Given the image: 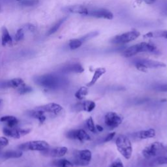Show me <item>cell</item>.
<instances>
[{
    "label": "cell",
    "instance_id": "38",
    "mask_svg": "<svg viewBox=\"0 0 167 167\" xmlns=\"http://www.w3.org/2000/svg\"><path fill=\"white\" fill-rule=\"evenodd\" d=\"M110 167H124V166L120 159H117L111 164Z\"/></svg>",
    "mask_w": 167,
    "mask_h": 167
},
{
    "label": "cell",
    "instance_id": "29",
    "mask_svg": "<svg viewBox=\"0 0 167 167\" xmlns=\"http://www.w3.org/2000/svg\"><path fill=\"white\" fill-rule=\"evenodd\" d=\"M83 42L80 39H73L69 41V47L71 50H76L82 46Z\"/></svg>",
    "mask_w": 167,
    "mask_h": 167
},
{
    "label": "cell",
    "instance_id": "41",
    "mask_svg": "<svg viewBox=\"0 0 167 167\" xmlns=\"http://www.w3.org/2000/svg\"><path fill=\"white\" fill-rule=\"evenodd\" d=\"M24 29L28 30V31H30L31 32H34V31H35V27L33 24H28L26 25V26L24 27Z\"/></svg>",
    "mask_w": 167,
    "mask_h": 167
},
{
    "label": "cell",
    "instance_id": "23",
    "mask_svg": "<svg viewBox=\"0 0 167 167\" xmlns=\"http://www.w3.org/2000/svg\"><path fill=\"white\" fill-rule=\"evenodd\" d=\"M22 155V152L19 150H9L3 153L1 155V157L8 159H15L19 158Z\"/></svg>",
    "mask_w": 167,
    "mask_h": 167
},
{
    "label": "cell",
    "instance_id": "14",
    "mask_svg": "<svg viewBox=\"0 0 167 167\" xmlns=\"http://www.w3.org/2000/svg\"><path fill=\"white\" fill-rule=\"evenodd\" d=\"M96 106L95 103L92 101H85L84 102H80L75 104L73 106L74 110L76 112L85 111L87 112H91L93 111Z\"/></svg>",
    "mask_w": 167,
    "mask_h": 167
},
{
    "label": "cell",
    "instance_id": "21",
    "mask_svg": "<svg viewBox=\"0 0 167 167\" xmlns=\"http://www.w3.org/2000/svg\"><path fill=\"white\" fill-rule=\"evenodd\" d=\"M28 114L30 117H32L34 118H35V119L38 120L41 123H44L46 119V117L45 115V112L38 109L37 108H36V109L34 110L29 111L28 112Z\"/></svg>",
    "mask_w": 167,
    "mask_h": 167
},
{
    "label": "cell",
    "instance_id": "7",
    "mask_svg": "<svg viewBox=\"0 0 167 167\" xmlns=\"http://www.w3.org/2000/svg\"><path fill=\"white\" fill-rule=\"evenodd\" d=\"M140 35H141V34L139 31L133 30L114 36L112 38L110 42L113 44H125V43L136 40Z\"/></svg>",
    "mask_w": 167,
    "mask_h": 167
},
{
    "label": "cell",
    "instance_id": "37",
    "mask_svg": "<svg viewBox=\"0 0 167 167\" xmlns=\"http://www.w3.org/2000/svg\"><path fill=\"white\" fill-rule=\"evenodd\" d=\"M9 144V141L7 138L3 137H0V149L6 147Z\"/></svg>",
    "mask_w": 167,
    "mask_h": 167
},
{
    "label": "cell",
    "instance_id": "8",
    "mask_svg": "<svg viewBox=\"0 0 167 167\" xmlns=\"http://www.w3.org/2000/svg\"><path fill=\"white\" fill-rule=\"evenodd\" d=\"M122 123V117L115 112H109L105 116V123L110 130L119 127Z\"/></svg>",
    "mask_w": 167,
    "mask_h": 167
},
{
    "label": "cell",
    "instance_id": "10",
    "mask_svg": "<svg viewBox=\"0 0 167 167\" xmlns=\"http://www.w3.org/2000/svg\"><path fill=\"white\" fill-rule=\"evenodd\" d=\"M66 137L69 139L78 140L81 142L91 141L89 134L83 129H73L66 133Z\"/></svg>",
    "mask_w": 167,
    "mask_h": 167
},
{
    "label": "cell",
    "instance_id": "39",
    "mask_svg": "<svg viewBox=\"0 0 167 167\" xmlns=\"http://www.w3.org/2000/svg\"><path fill=\"white\" fill-rule=\"evenodd\" d=\"M155 89L157 91H160V92H167V84L158 85L155 88Z\"/></svg>",
    "mask_w": 167,
    "mask_h": 167
},
{
    "label": "cell",
    "instance_id": "5",
    "mask_svg": "<svg viewBox=\"0 0 167 167\" xmlns=\"http://www.w3.org/2000/svg\"><path fill=\"white\" fill-rule=\"evenodd\" d=\"M49 144L43 141H29L20 144L18 148L22 151H39L42 152L49 148Z\"/></svg>",
    "mask_w": 167,
    "mask_h": 167
},
{
    "label": "cell",
    "instance_id": "47",
    "mask_svg": "<svg viewBox=\"0 0 167 167\" xmlns=\"http://www.w3.org/2000/svg\"><path fill=\"white\" fill-rule=\"evenodd\" d=\"M17 1H21V0H17Z\"/></svg>",
    "mask_w": 167,
    "mask_h": 167
},
{
    "label": "cell",
    "instance_id": "12",
    "mask_svg": "<svg viewBox=\"0 0 167 167\" xmlns=\"http://www.w3.org/2000/svg\"><path fill=\"white\" fill-rule=\"evenodd\" d=\"M37 108L45 113H49V114H52L55 116L61 114L63 110V107L61 105L54 103H48Z\"/></svg>",
    "mask_w": 167,
    "mask_h": 167
},
{
    "label": "cell",
    "instance_id": "13",
    "mask_svg": "<svg viewBox=\"0 0 167 167\" xmlns=\"http://www.w3.org/2000/svg\"><path fill=\"white\" fill-rule=\"evenodd\" d=\"M88 16L97 18H104L107 20H112L113 17H114V15H113L110 10L105 9H95L91 10V11L89 10Z\"/></svg>",
    "mask_w": 167,
    "mask_h": 167
},
{
    "label": "cell",
    "instance_id": "20",
    "mask_svg": "<svg viewBox=\"0 0 167 167\" xmlns=\"http://www.w3.org/2000/svg\"><path fill=\"white\" fill-rule=\"evenodd\" d=\"M63 71L67 73H82L84 71V69L81 64L76 63L68 65V66H66L63 69Z\"/></svg>",
    "mask_w": 167,
    "mask_h": 167
},
{
    "label": "cell",
    "instance_id": "30",
    "mask_svg": "<svg viewBox=\"0 0 167 167\" xmlns=\"http://www.w3.org/2000/svg\"><path fill=\"white\" fill-rule=\"evenodd\" d=\"M86 125H87V127L88 128L89 130L93 133H96L97 129L95 125V123L93 121V118L91 117H89L88 119L86 121Z\"/></svg>",
    "mask_w": 167,
    "mask_h": 167
},
{
    "label": "cell",
    "instance_id": "40",
    "mask_svg": "<svg viewBox=\"0 0 167 167\" xmlns=\"http://www.w3.org/2000/svg\"><path fill=\"white\" fill-rule=\"evenodd\" d=\"M116 135V133L115 132H113V133H111L110 134H108V135L104 139V142H110L114 138V137H115Z\"/></svg>",
    "mask_w": 167,
    "mask_h": 167
},
{
    "label": "cell",
    "instance_id": "43",
    "mask_svg": "<svg viewBox=\"0 0 167 167\" xmlns=\"http://www.w3.org/2000/svg\"><path fill=\"white\" fill-rule=\"evenodd\" d=\"M142 1L147 4L150 5V4H153L155 2V0H142Z\"/></svg>",
    "mask_w": 167,
    "mask_h": 167
},
{
    "label": "cell",
    "instance_id": "22",
    "mask_svg": "<svg viewBox=\"0 0 167 167\" xmlns=\"http://www.w3.org/2000/svg\"><path fill=\"white\" fill-rule=\"evenodd\" d=\"M0 121L6 123L7 127H14L18 123V120L17 117L13 116H5L0 118Z\"/></svg>",
    "mask_w": 167,
    "mask_h": 167
},
{
    "label": "cell",
    "instance_id": "33",
    "mask_svg": "<svg viewBox=\"0 0 167 167\" xmlns=\"http://www.w3.org/2000/svg\"><path fill=\"white\" fill-rule=\"evenodd\" d=\"M155 165H167V157L166 156H159V157L155 159L153 161Z\"/></svg>",
    "mask_w": 167,
    "mask_h": 167
},
{
    "label": "cell",
    "instance_id": "28",
    "mask_svg": "<svg viewBox=\"0 0 167 167\" xmlns=\"http://www.w3.org/2000/svg\"><path fill=\"white\" fill-rule=\"evenodd\" d=\"M67 18H62L60 19L59 21H58L54 25L52 28L49 30V31H48V34H47V35H51L54 34H55L56 32L60 29V28L61 27V26L63 24V23L66 20Z\"/></svg>",
    "mask_w": 167,
    "mask_h": 167
},
{
    "label": "cell",
    "instance_id": "27",
    "mask_svg": "<svg viewBox=\"0 0 167 167\" xmlns=\"http://www.w3.org/2000/svg\"><path fill=\"white\" fill-rule=\"evenodd\" d=\"M54 165L56 167H73V164L71 161H68L66 159H58L53 163Z\"/></svg>",
    "mask_w": 167,
    "mask_h": 167
},
{
    "label": "cell",
    "instance_id": "3",
    "mask_svg": "<svg viewBox=\"0 0 167 167\" xmlns=\"http://www.w3.org/2000/svg\"><path fill=\"white\" fill-rule=\"evenodd\" d=\"M116 145L117 149L121 155L126 159L131 157L133 153V148L131 142L127 136L120 134L116 140Z\"/></svg>",
    "mask_w": 167,
    "mask_h": 167
},
{
    "label": "cell",
    "instance_id": "4",
    "mask_svg": "<svg viewBox=\"0 0 167 167\" xmlns=\"http://www.w3.org/2000/svg\"><path fill=\"white\" fill-rule=\"evenodd\" d=\"M92 158L91 152L88 149L77 150L74 152L73 163L77 166H87Z\"/></svg>",
    "mask_w": 167,
    "mask_h": 167
},
{
    "label": "cell",
    "instance_id": "42",
    "mask_svg": "<svg viewBox=\"0 0 167 167\" xmlns=\"http://www.w3.org/2000/svg\"><path fill=\"white\" fill-rule=\"evenodd\" d=\"M95 127H96L97 131H99V132H101V131H103V127L101 126V125H97L95 126Z\"/></svg>",
    "mask_w": 167,
    "mask_h": 167
},
{
    "label": "cell",
    "instance_id": "16",
    "mask_svg": "<svg viewBox=\"0 0 167 167\" xmlns=\"http://www.w3.org/2000/svg\"><path fill=\"white\" fill-rule=\"evenodd\" d=\"M156 132L154 129H149L147 130L140 131L137 133H133L134 137L138 140H144L150 138H153L155 137Z\"/></svg>",
    "mask_w": 167,
    "mask_h": 167
},
{
    "label": "cell",
    "instance_id": "44",
    "mask_svg": "<svg viewBox=\"0 0 167 167\" xmlns=\"http://www.w3.org/2000/svg\"><path fill=\"white\" fill-rule=\"evenodd\" d=\"M165 39H167V30H166V34H165Z\"/></svg>",
    "mask_w": 167,
    "mask_h": 167
},
{
    "label": "cell",
    "instance_id": "9",
    "mask_svg": "<svg viewBox=\"0 0 167 167\" xmlns=\"http://www.w3.org/2000/svg\"><path fill=\"white\" fill-rule=\"evenodd\" d=\"M3 132L5 136L18 139L22 137L31 132L30 129H19L16 127H5L3 129Z\"/></svg>",
    "mask_w": 167,
    "mask_h": 167
},
{
    "label": "cell",
    "instance_id": "24",
    "mask_svg": "<svg viewBox=\"0 0 167 167\" xmlns=\"http://www.w3.org/2000/svg\"><path fill=\"white\" fill-rule=\"evenodd\" d=\"M2 31V40L3 46H5L8 44H10V43L12 42V38H11V37H10L7 29L5 28V27H3Z\"/></svg>",
    "mask_w": 167,
    "mask_h": 167
},
{
    "label": "cell",
    "instance_id": "36",
    "mask_svg": "<svg viewBox=\"0 0 167 167\" xmlns=\"http://www.w3.org/2000/svg\"><path fill=\"white\" fill-rule=\"evenodd\" d=\"M24 37V30L23 28L19 29L15 35V40L17 41H22Z\"/></svg>",
    "mask_w": 167,
    "mask_h": 167
},
{
    "label": "cell",
    "instance_id": "18",
    "mask_svg": "<svg viewBox=\"0 0 167 167\" xmlns=\"http://www.w3.org/2000/svg\"><path fill=\"white\" fill-rule=\"evenodd\" d=\"M139 62L142 63L145 67L148 69H153V68H163L166 67V64L163 62L155 61L152 60H146V59H142V60H138Z\"/></svg>",
    "mask_w": 167,
    "mask_h": 167
},
{
    "label": "cell",
    "instance_id": "31",
    "mask_svg": "<svg viewBox=\"0 0 167 167\" xmlns=\"http://www.w3.org/2000/svg\"><path fill=\"white\" fill-rule=\"evenodd\" d=\"M39 3V0H21V5L25 7H32Z\"/></svg>",
    "mask_w": 167,
    "mask_h": 167
},
{
    "label": "cell",
    "instance_id": "25",
    "mask_svg": "<svg viewBox=\"0 0 167 167\" xmlns=\"http://www.w3.org/2000/svg\"><path fill=\"white\" fill-rule=\"evenodd\" d=\"M88 94V88L86 87V86H82V87L79 88V89L75 93L74 96L77 99L82 101L85 97V96Z\"/></svg>",
    "mask_w": 167,
    "mask_h": 167
},
{
    "label": "cell",
    "instance_id": "32",
    "mask_svg": "<svg viewBox=\"0 0 167 167\" xmlns=\"http://www.w3.org/2000/svg\"><path fill=\"white\" fill-rule=\"evenodd\" d=\"M99 35V32L97 31H93V32H91V33H89L87 35H85V36L82 37L81 39V41L84 42H85V41H87L91 39H93L94 38V37H97Z\"/></svg>",
    "mask_w": 167,
    "mask_h": 167
},
{
    "label": "cell",
    "instance_id": "2",
    "mask_svg": "<svg viewBox=\"0 0 167 167\" xmlns=\"http://www.w3.org/2000/svg\"><path fill=\"white\" fill-rule=\"evenodd\" d=\"M35 82L41 87L54 89L60 87L62 80L56 75L48 74L36 77L35 78Z\"/></svg>",
    "mask_w": 167,
    "mask_h": 167
},
{
    "label": "cell",
    "instance_id": "26",
    "mask_svg": "<svg viewBox=\"0 0 167 167\" xmlns=\"http://www.w3.org/2000/svg\"><path fill=\"white\" fill-rule=\"evenodd\" d=\"M166 30L165 31H155L149 32L144 35V38H158V37H165Z\"/></svg>",
    "mask_w": 167,
    "mask_h": 167
},
{
    "label": "cell",
    "instance_id": "35",
    "mask_svg": "<svg viewBox=\"0 0 167 167\" xmlns=\"http://www.w3.org/2000/svg\"><path fill=\"white\" fill-rule=\"evenodd\" d=\"M134 65H135L136 68L138 70V71L143 72V73H147L148 72V68L146 67H145L142 63L141 62H139L138 60L135 62L134 63Z\"/></svg>",
    "mask_w": 167,
    "mask_h": 167
},
{
    "label": "cell",
    "instance_id": "19",
    "mask_svg": "<svg viewBox=\"0 0 167 167\" xmlns=\"http://www.w3.org/2000/svg\"><path fill=\"white\" fill-rule=\"evenodd\" d=\"M106 69L103 67H99L95 69L93 78H91V80L88 84H86V86H87V87H91V86H93L98 81V80L103 76L104 74L106 73Z\"/></svg>",
    "mask_w": 167,
    "mask_h": 167
},
{
    "label": "cell",
    "instance_id": "15",
    "mask_svg": "<svg viewBox=\"0 0 167 167\" xmlns=\"http://www.w3.org/2000/svg\"><path fill=\"white\" fill-rule=\"evenodd\" d=\"M26 85L24 80L20 78H13L7 81H2L0 82V88H19L22 86Z\"/></svg>",
    "mask_w": 167,
    "mask_h": 167
},
{
    "label": "cell",
    "instance_id": "46",
    "mask_svg": "<svg viewBox=\"0 0 167 167\" xmlns=\"http://www.w3.org/2000/svg\"><path fill=\"white\" fill-rule=\"evenodd\" d=\"M1 102H2V100H1V99H0V103H1Z\"/></svg>",
    "mask_w": 167,
    "mask_h": 167
},
{
    "label": "cell",
    "instance_id": "1",
    "mask_svg": "<svg viewBox=\"0 0 167 167\" xmlns=\"http://www.w3.org/2000/svg\"><path fill=\"white\" fill-rule=\"evenodd\" d=\"M157 47L152 43L141 42L127 48L123 52L122 55L125 58H131L141 52H155Z\"/></svg>",
    "mask_w": 167,
    "mask_h": 167
},
{
    "label": "cell",
    "instance_id": "34",
    "mask_svg": "<svg viewBox=\"0 0 167 167\" xmlns=\"http://www.w3.org/2000/svg\"><path fill=\"white\" fill-rule=\"evenodd\" d=\"M31 91H32V88L31 87H30V86H28L26 85L22 86V87L19 88L18 89V93L21 95H24V94H26L28 93H30V92H31Z\"/></svg>",
    "mask_w": 167,
    "mask_h": 167
},
{
    "label": "cell",
    "instance_id": "6",
    "mask_svg": "<svg viewBox=\"0 0 167 167\" xmlns=\"http://www.w3.org/2000/svg\"><path fill=\"white\" fill-rule=\"evenodd\" d=\"M165 147L162 143L155 142L145 148L142 151V154L145 158L149 159L151 157H156L159 153H163L165 152Z\"/></svg>",
    "mask_w": 167,
    "mask_h": 167
},
{
    "label": "cell",
    "instance_id": "17",
    "mask_svg": "<svg viewBox=\"0 0 167 167\" xmlns=\"http://www.w3.org/2000/svg\"><path fill=\"white\" fill-rule=\"evenodd\" d=\"M66 11L74 14H79L82 15H87L88 14L89 10L83 5H71V6L67 7L66 9Z\"/></svg>",
    "mask_w": 167,
    "mask_h": 167
},
{
    "label": "cell",
    "instance_id": "45",
    "mask_svg": "<svg viewBox=\"0 0 167 167\" xmlns=\"http://www.w3.org/2000/svg\"><path fill=\"white\" fill-rule=\"evenodd\" d=\"M161 101H162V102H163V101H166V99H163Z\"/></svg>",
    "mask_w": 167,
    "mask_h": 167
},
{
    "label": "cell",
    "instance_id": "11",
    "mask_svg": "<svg viewBox=\"0 0 167 167\" xmlns=\"http://www.w3.org/2000/svg\"><path fill=\"white\" fill-rule=\"evenodd\" d=\"M68 152L67 147H57L54 148H48L47 149L41 152V154L51 157H62Z\"/></svg>",
    "mask_w": 167,
    "mask_h": 167
}]
</instances>
